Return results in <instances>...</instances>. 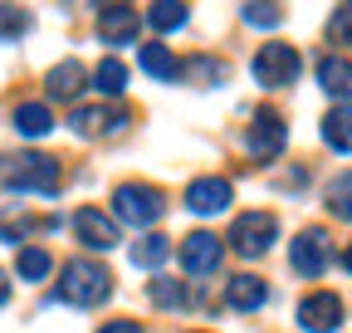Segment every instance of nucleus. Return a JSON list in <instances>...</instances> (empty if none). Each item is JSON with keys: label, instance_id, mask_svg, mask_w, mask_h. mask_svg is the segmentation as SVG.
Returning <instances> with one entry per match:
<instances>
[{"label": "nucleus", "instance_id": "1", "mask_svg": "<svg viewBox=\"0 0 352 333\" xmlns=\"http://www.w3.org/2000/svg\"><path fill=\"white\" fill-rule=\"evenodd\" d=\"M113 294V270L98 260H69L59 275V299L74 309H98Z\"/></svg>", "mask_w": 352, "mask_h": 333}, {"label": "nucleus", "instance_id": "19", "mask_svg": "<svg viewBox=\"0 0 352 333\" xmlns=\"http://www.w3.org/2000/svg\"><path fill=\"white\" fill-rule=\"evenodd\" d=\"M15 133H20V138H50V133H54L50 103H20V108H15Z\"/></svg>", "mask_w": 352, "mask_h": 333}, {"label": "nucleus", "instance_id": "13", "mask_svg": "<svg viewBox=\"0 0 352 333\" xmlns=\"http://www.w3.org/2000/svg\"><path fill=\"white\" fill-rule=\"evenodd\" d=\"M138 30H142V15L132 6H103L98 10V39L103 45H132Z\"/></svg>", "mask_w": 352, "mask_h": 333}, {"label": "nucleus", "instance_id": "28", "mask_svg": "<svg viewBox=\"0 0 352 333\" xmlns=\"http://www.w3.org/2000/svg\"><path fill=\"white\" fill-rule=\"evenodd\" d=\"M328 211L342 216V221H352V172H342V177L328 182Z\"/></svg>", "mask_w": 352, "mask_h": 333}, {"label": "nucleus", "instance_id": "8", "mask_svg": "<svg viewBox=\"0 0 352 333\" xmlns=\"http://www.w3.org/2000/svg\"><path fill=\"white\" fill-rule=\"evenodd\" d=\"M284 142H289V128H284V118L279 113H254V122H250V133H245V152L254 157V162H274L279 152H284Z\"/></svg>", "mask_w": 352, "mask_h": 333}, {"label": "nucleus", "instance_id": "3", "mask_svg": "<svg viewBox=\"0 0 352 333\" xmlns=\"http://www.w3.org/2000/svg\"><path fill=\"white\" fill-rule=\"evenodd\" d=\"M162 211H166V196L157 186H147V182H122L113 191V221H122V226L147 230V226L162 221Z\"/></svg>", "mask_w": 352, "mask_h": 333}, {"label": "nucleus", "instance_id": "10", "mask_svg": "<svg viewBox=\"0 0 352 333\" xmlns=\"http://www.w3.org/2000/svg\"><path fill=\"white\" fill-rule=\"evenodd\" d=\"M74 235L88 245V250H98V255H103V250H118V221L108 216V211H98V206H78V211H74Z\"/></svg>", "mask_w": 352, "mask_h": 333}, {"label": "nucleus", "instance_id": "15", "mask_svg": "<svg viewBox=\"0 0 352 333\" xmlns=\"http://www.w3.org/2000/svg\"><path fill=\"white\" fill-rule=\"evenodd\" d=\"M83 83H88V69L78 59H64V64H54L50 74H44V94L64 103V98H78L83 94Z\"/></svg>", "mask_w": 352, "mask_h": 333}, {"label": "nucleus", "instance_id": "6", "mask_svg": "<svg viewBox=\"0 0 352 333\" xmlns=\"http://www.w3.org/2000/svg\"><path fill=\"white\" fill-rule=\"evenodd\" d=\"M250 69H254L259 89H289V83L298 78V69H303V59H298L294 45H259V54H254Z\"/></svg>", "mask_w": 352, "mask_h": 333}, {"label": "nucleus", "instance_id": "7", "mask_svg": "<svg viewBox=\"0 0 352 333\" xmlns=\"http://www.w3.org/2000/svg\"><path fill=\"white\" fill-rule=\"evenodd\" d=\"M342 319H347V309L333 289H314V294L298 299V328L303 333H338Z\"/></svg>", "mask_w": 352, "mask_h": 333}, {"label": "nucleus", "instance_id": "26", "mask_svg": "<svg viewBox=\"0 0 352 333\" xmlns=\"http://www.w3.org/2000/svg\"><path fill=\"white\" fill-rule=\"evenodd\" d=\"M182 74H186V78H196L201 89H215V83H226V64H220V59H210V54L186 59V64H182Z\"/></svg>", "mask_w": 352, "mask_h": 333}, {"label": "nucleus", "instance_id": "24", "mask_svg": "<svg viewBox=\"0 0 352 333\" xmlns=\"http://www.w3.org/2000/svg\"><path fill=\"white\" fill-rule=\"evenodd\" d=\"M147 294H152V304H157V309H186V304H191L186 279H162V275H157Z\"/></svg>", "mask_w": 352, "mask_h": 333}, {"label": "nucleus", "instance_id": "31", "mask_svg": "<svg viewBox=\"0 0 352 333\" xmlns=\"http://www.w3.org/2000/svg\"><path fill=\"white\" fill-rule=\"evenodd\" d=\"M10 304V279H6V270H0V309Z\"/></svg>", "mask_w": 352, "mask_h": 333}, {"label": "nucleus", "instance_id": "18", "mask_svg": "<svg viewBox=\"0 0 352 333\" xmlns=\"http://www.w3.org/2000/svg\"><path fill=\"white\" fill-rule=\"evenodd\" d=\"M15 275L30 279V284H44L54 275V255L44 245H20V255H15Z\"/></svg>", "mask_w": 352, "mask_h": 333}, {"label": "nucleus", "instance_id": "29", "mask_svg": "<svg viewBox=\"0 0 352 333\" xmlns=\"http://www.w3.org/2000/svg\"><path fill=\"white\" fill-rule=\"evenodd\" d=\"M328 39H333V45H352V0H342V6L333 10V20H328Z\"/></svg>", "mask_w": 352, "mask_h": 333}, {"label": "nucleus", "instance_id": "20", "mask_svg": "<svg viewBox=\"0 0 352 333\" xmlns=\"http://www.w3.org/2000/svg\"><path fill=\"white\" fill-rule=\"evenodd\" d=\"M186 20H191L186 0H152V6H147V25H152L157 34H171V30H182Z\"/></svg>", "mask_w": 352, "mask_h": 333}, {"label": "nucleus", "instance_id": "22", "mask_svg": "<svg viewBox=\"0 0 352 333\" xmlns=\"http://www.w3.org/2000/svg\"><path fill=\"white\" fill-rule=\"evenodd\" d=\"M94 89H98L103 98H122V94H127V64L108 54V59L94 69Z\"/></svg>", "mask_w": 352, "mask_h": 333}, {"label": "nucleus", "instance_id": "11", "mask_svg": "<svg viewBox=\"0 0 352 333\" xmlns=\"http://www.w3.org/2000/svg\"><path fill=\"white\" fill-rule=\"evenodd\" d=\"M69 128H74L78 138H118V133L127 128V113H122V108H108V103H98V108H74V113H69Z\"/></svg>", "mask_w": 352, "mask_h": 333}, {"label": "nucleus", "instance_id": "23", "mask_svg": "<svg viewBox=\"0 0 352 333\" xmlns=\"http://www.w3.org/2000/svg\"><path fill=\"white\" fill-rule=\"evenodd\" d=\"M166 260H171L166 235H142L138 245H132V265H138V270H162Z\"/></svg>", "mask_w": 352, "mask_h": 333}, {"label": "nucleus", "instance_id": "5", "mask_svg": "<svg viewBox=\"0 0 352 333\" xmlns=\"http://www.w3.org/2000/svg\"><path fill=\"white\" fill-rule=\"evenodd\" d=\"M289 265H294V275H303V279H323L328 265H333V240H328V230H323V226L298 230V240L289 245Z\"/></svg>", "mask_w": 352, "mask_h": 333}, {"label": "nucleus", "instance_id": "4", "mask_svg": "<svg viewBox=\"0 0 352 333\" xmlns=\"http://www.w3.org/2000/svg\"><path fill=\"white\" fill-rule=\"evenodd\" d=\"M230 250L235 255H245V260H259V255H270L274 250V240H279V216L274 211H240L235 221H230Z\"/></svg>", "mask_w": 352, "mask_h": 333}, {"label": "nucleus", "instance_id": "12", "mask_svg": "<svg viewBox=\"0 0 352 333\" xmlns=\"http://www.w3.org/2000/svg\"><path fill=\"white\" fill-rule=\"evenodd\" d=\"M230 196H235V186L226 182V177H196L191 186H186V211H196V216H220L230 206Z\"/></svg>", "mask_w": 352, "mask_h": 333}, {"label": "nucleus", "instance_id": "9", "mask_svg": "<svg viewBox=\"0 0 352 333\" xmlns=\"http://www.w3.org/2000/svg\"><path fill=\"white\" fill-rule=\"evenodd\" d=\"M176 255H182V270H186L191 279H201V275H215V270H220L226 245H220V235H210V230H191Z\"/></svg>", "mask_w": 352, "mask_h": 333}, {"label": "nucleus", "instance_id": "21", "mask_svg": "<svg viewBox=\"0 0 352 333\" xmlns=\"http://www.w3.org/2000/svg\"><path fill=\"white\" fill-rule=\"evenodd\" d=\"M142 69H147L157 83H171V78H182V59H176L166 45H142Z\"/></svg>", "mask_w": 352, "mask_h": 333}, {"label": "nucleus", "instance_id": "32", "mask_svg": "<svg viewBox=\"0 0 352 333\" xmlns=\"http://www.w3.org/2000/svg\"><path fill=\"white\" fill-rule=\"evenodd\" d=\"M342 270H347V275H352V245H347V250H342Z\"/></svg>", "mask_w": 352, "mask_h": 333}, {"label": "nucleus", "instance_id": "2", "mask_svg": "<svg viewBox=\"0 0 352 333\" xmlns=\"http://www.w3.org/2000/svg\"><path fill=\"white\" fill-rule=\"evenodd\" d=\"M64 182L59 162L44 157V152H25V157H6L0 166V186L6 191H30V196H54Z\"/></svg>", "mask_w": 352, "mask_h": 333}, {"label": "nucleus", "instance_id": "30", "mask_svg": "<svg viewBox=\"0 0 352 333\" xmlns=\"http://www.w3.org/2000/svg\"><path fill=\"white\" fill-rule=\"evenodd\" d=\"M98 333H147V328H142L138 319H108V323H103Z\"/></svg>", "mask_w": 352, "mask_h": 333}, {"label": "nucleus", "instance_id": "16", "mask_svg": "<svg viewBox=\"0 0 352 333\" xmlns=\"http://www.w3.org/2000/svg\"><path fill=\"white\" fill-rule=\"evenodd\" d=\"M318 89L333 94L338 103H347V98H352V59L323 54V59H318Z\"/></svg>", "mask_w": 352, "mask_h": 333}, {"label": "nucleus", "instance_id": "27", "mask_svg": "<svg viewBox=\"0 0 352 333\" xmlns=\"http://www.w3.org/2000/svg\"><path fill=\"white\" fill-rule=\"evenodd\" d=\"M245 25H254V30H274L279 20H284V10L274 6V0H245Z\"/></svg>", "mask_w": 352, "mask_h": 333}, {"label": "nucleus", "instance_id": "17", "mask_svg": "<svg viewBox=\"0 0 352 333\" xmlns=\"http://www.w3.org/2000/svg\"><path fill=\"white\" fill-rule=\"evenodd\" d=\"M318 133H323V142H328L333 152H352V108H347V103L328 108L323 122H318Z\"/></svg>", "mask_w": 352, "mask_h": 333}, {"label": "nucleus", "instance_id": "25", "mask_svg": "<svg viewBox=\"0 0 352 333\" xmlns=\"http://www.w3.org/2000/svg\"><path fill=\"white\" fill-rule=\"evenodd\" d=\"M30 10H20V6H10V0H0V45H15V39H25L30 34Z\"/></svg>", "mask_w": 352, "mask_h": 333}, {"label": "nucleus", "instance_id": "14", "mask_svg": "<svg viewBox=\"0 0 352 333\" xmlns=\"http://www.w3.org/2000/svg\"><path fill=\"white\" fill-rule=\"evenodd\" d=\"M264 304H270V284H264L259 275H235V279H226V309L254 314V309H264Z\"/></svg>", "mask_w": 352, "mask_h": 333}]
</instances>
